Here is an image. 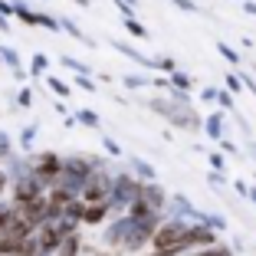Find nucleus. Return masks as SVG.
Returning a JSON list of instances; mask_svg holds the SVG:
<instances>
[{"instance_id":"ddd939ff","label":"nucleus","mask_w":256,"mask_h":256,"mask_svg":"<svg viewBox=\"0 0 256 256\" xmlns=\"http://www.w3.org/2000/svg\"><path fill=\"white\" fill-rule=\"evenodd\" d=\"M190 256H234V250L224 246V243H217V246H210V250H197V253H190Z\"/></svg>"},{"instance_id":"c756f323","label":"nucleus","mask_w":256,"mask_h":256,"mask_svg":"<svg viewBox=\"0 0 256 256\" xmlns=\"http://www.w3.org/2000/svg\"><path fill=\"white\" fill-rule=\"evenodd\" d=\"M79 4H86V0H79Z\"/></svg>"},{"instance_id":"aec40b11","label":"nucleus","mask_w":256,"mask_h":256,"mask_svg":"<svg viewBox=\"0 0 256 256\" xmlns=\"http://www.w3.org/2000/svg\"><path fill=\"white\" fill-rule=\"evenodd\" d=\"M125 82H128V86H132V89H138V86H151V82H148V79H142V76H128Z\"/></svg>"},{"instance_id":"393cba45","label":"nucleus","mask_w":256,"mask_h":256,"mask_svg":"<svg viewBox=\"0 0 256 256\" xmlns=\"http://www.w3.org/2000/svg\"><path fill=\"white\" fill-rule=\"evenodd\" d=\"M243 10H246L250 16H256V0H243Z\"/></svg>"},{"instance_id":"5701e85b","label":"nucleus","mask_w":256,"mask_h":256,"mask_svg":"<svg viewBox=\"0 0 256 256\" xmlns=\"http://www.w3.org/2000/svg\"><path fill=\"white\" fill-rule=\"evenodd\" d=\"M79 122H82V125H98V118L92 112H79Z\"/></svg>"},{"instance_id":"f257e3e1","label":"nucleus","mask_w":256,"mask_h":256,"mask_svg":"<svg viewBox=\"0 0 256 256\" xmlns=\"http://www.w3.org/2000/svg\"><path fill=\"white\" fill-rule=\"evenodd\" d=\"M188 230H190V220H174V217L164 220V224L158 226V234L151 236V250H154V253H168V256H181Z\"/></svg>"},{"instance_id":"7ed1b4c3","label":"nucleus","mask_w":256,"mask_h":256,"mask_svg":"<svg viewBox=\"0 0 256 256\" xmlns=\"http://www.w3.org/2000/svg\"><path fill=\"white\" fill-rule=\"evenodd\" d=\"M62 168H66V161H62L60 154H53V151H40V154L30 158V174L40 184H56Z\"/></svg>"},{"instance_id":"412c9836","label":"nucleus","mask_w":256,"mask_h":256,"mask_svg":"<svg viewBox=\"0 0 256 256\" xmlns=\"http://www.w3.org/2000/svg\"><path fill=\"white\" fill-rule=\"evenodd\" d=\"M0 56H4V60H7L10 66H16V53H14V50H7V46H0Z\"/></svg>"},{"instance_id":"1a4fd4ad","label":"nucleus","mask_w":256,"mask_h":256,"mask_svg":"<svg viewBox=\"0 0 256 256\" xmlns=\"http://www.w3.org/2000/svg\"><path fill=\"white\" fill-rule=\"evenodd\" d=\"M79 253V234H66L62 236V243H60V250H56V256H76Z\"/></svg>"},{"instance_id":"cd10ccee","label":"nucleus","mask_w":256,"mask_h":256,"mask_svg":"<svg viewBox=\"0 0 256 256\" xmlns=\"http://www.w3.org/2000/svg\"><path fill=\"white\" fill-rule=\"evenodd\" d=\"M246 151H250V154L256 158V142H250V144H246Z\"/></svg>"},{"instance_id":"b1692460","label":"nucleus","mask_w":256,"mask_h":256,"mask_svg":"<svg viewBox=\"0 0 256 256\" xmlns=\"http://www.w3.org/2000/svg\"><path fill=\"white\" fill-rule=\"evenodd\" d=\"M171 4H178L181 10H197V7H194V0H171Z\"/></svg>"},{"instance_id":"20e7f679","label":"nucleus","mask_w":256,"mask_h":256,"mask_svg":"<svg viewBox=\"0 0 256 256\" xmlns=\"http://www.w3.org/2000/svg\"><path fill=\"white\" fill-rule=\"evenodd\" d=\"M142 188L144 181H138V178H132V174H122V178H115V188H112V207H132V204L142 197Z\"/></svg>"},{"instance_id":"6ab92c4d","label":"nucleus","mask_w":256,"mask_h":256,"mask_svg":"<svg viewBox=\"0 0 256 256\" xmlns=\"http://www.w3.org/2000/svg\"><path fill=\"white\" fill-rule=\"evenodd\" d=\"M220 144V151H224V154H236V144L230 142V138H224V142H217Z\"/></svg>"},{"instance_id":"bb28decb","label":"nucleus","mask_w":256,"mask_h":256,"mask_svg":"<svg viewBox=\"0 0 256 256\" xmlns=\"http://www.w3.org/2000/svg\"><path fill=\"white\" fill-rule=\"evenodd\" d=\"M7 190V171H0V194Z\"/></svg>"},{"instance_id":"a878e982","label":"nucleus","mask_w":256,"mask_h":256,"mask_svg":"<svg viewBox=\"0 0 256 256\" xmlns=\"http://www.w3.org/2000/svg\"><path fill=\"white\" fill-rule=\"evenodd\" d=\"M210 184H226V178H224V174H217V171H214V174H210Z\"/></svg>"},{"instance_id":"6e6552de","label":"nucleus","mask_w":256,"mask_h":256,"mask_svg":"<svg viewBox=\"0 0 256 256\" xmlns=\"http://www.w3.org/2000/svg\"><path fill=\"white\" fill-rule=\"evenodd\" d=\"M108 210H112V204H89V207H86V217H82V224H89V226L102 224V220L108 217Z\"/></svg>"},{"instance_id":"f8f14e48","label":"nucleus","mask_w":256,"mask_h":256,"mask_svg":"<svg viewBox=\"0 0 256 256\" xmlns=\"http://www.w3.org/2000/svg\"><path fill=\"white\" fill-rule=\"evenodd\" d=\"M151 66H154V69H161V72H168V76H174V72H178V62H174V60H168V56H158V60H151Z\"/></svg>"},{"instance_id":"c85d7f7f","label":"nucleus","mask_w":256,"mask_h":256,"mask_svg":"<svg viewBox=\"0 0 256 256\" xmlns=\"http://www.w3.org/2000/svg\"><path fill=\"white\" fill-rule=\"evenodd\" d=\"M250 200L256 204V184H253V188H250Z\"/></svg>"},{"instance_id":"dca6fc26","label":"nucleus","mask_w":256,"mask_h":256,"mask_svg":"<svg viewBox=\"0 0 256 256\" xmlns=\"http://www.w3.org/2000/svg\"><path fill=\"white\" fill-rule=\"evenodd\" d=\"M217 106H220V108H230V112H236V108H234V92L220 89V96H217Z\"/></svg>"},{"instance_id":"a211bd4d","label":"nucleus","mask_w":256,"mask_h":256,"mask_svg":"<svg viewBox=\"0 0 256 256\" xmlns=\"http://www.w3.org/2000/svg\"><path fill=\"white\" fill-rule=\"evenodd\" d=\"M50 89H53L56 96H69V86H66V82H60V79H50Z\"/></svg>"},{"instance_id":"9d476101","label":"nucleus","mask_w":256,"mask_h":256,"mask_svg":"<svg viewBox=\"0 0 256 256\" xmlns=\"http://www.w3.org/2000/svg\"><path fill=\"white\" fill-rule=\"evenodd\" d=\"M171 89H174V92H184V96H188V92L194 89V82H190V76H188V72H181V69H178V72L171 76Z\"/></svg>"},{"instance_id":"39448f33","label":"nucleus","mask_w":256,"mask_h":256,"mask_svg":"<svg viewBox=\"0 0 256 256\" xmlns=\"http://www.w3.org/2000/svg\"><path fill=\"white\" fill-rule=\"evenodd\" d=\"M217 246V230H210V226L204 224H190L188 236H184V253H197V250H210Z\"/></svg>"},{"instance_id":"4468645a","label":"nucleus","mask_w":256,"mask_h":256,"mask_svg":"<svg viewBox=\"0 0 256 256\" xmlns=\"http://www.w3.org/2000/svg\"><path fill=\"white\" fill-rule=\"evenodd\" d=\"M224 86H226V92H234V96H236V92L243 89V79H240V76H234V72H226Z\"/></svg>"},{"instance_id":"2eb2a0df","label":"nucleus","mask_w":256,"mask_h":256,"mask_svg":"<svg viewBox=\"0 0 256 256\" xmlns=\"http://www.w3.org/2000/svg\"><path fill=\"white\" fill-rule=\"evenodd\" d=\"M125 30L132 33V36H138V40H144V36H148V30H144V26H142L138 20H125Z\"/></svg>"},{"instance_id":"9b49d317","label":"nucleus","mask_w":256,"mask_h":256,"mask_svg":"<svg viewBox=\"0 0 256 256\" xmlns=\"http://www.w3.org/2000/svg\"><path fill=\"white\" fill-rule=\"evenodd\" d=\"M217 53L224 56L226 62H234V66H236V62H240V53H236V50H234V46H230V43H224V40H220V43H217Z\"/></svg>"},{"instance_id":"423d86ee","label":"nucleus","mask_w":256,"mask_h":256,"mask_svg":"<svg viewBox=\"0 0 256 256\" xmlns=\"http://www.w3.org/2000/svg\"><path fill=\"white\" fill-rule=\"evenodd\" d=\"M43 188H46V184H40L36 178H33V174L20 178V181L14 184V200H16V207H20V204L36 200V197H43Z\"/></svg>"},{"instance_id":"f03ea898","label":"nucleus","mask_w":256,"mask_h":256,"mask_svg":"<svg viewBox=\"0 0 256 256\" xmlns=\"http://www.w3.org/2000/svg\"><path fill=\"white\" fill-rule=\"evenodd\" d=\"M112 188H115V181L102 171V168H96V171L82 181L79 197H82L86 204H108V200H112Z\"/></svg>"},{"instance_id":"f3484780","label":"nucleus","mask_w":256,"mask_h":256,"mask_svg":"<svg viewBox=\"0 0 256 256\" xmlns=\"http://www.w3.org/2000/svg\"><path fill=\"white\" fill-rule=\"evenodd\" d=\"M210 168H214V171H224V168H226V161H224V154H220V151H214V154H210Z\"/></svg>"},{"instance_id":"4be33fe9","label":"nucleus","mask_w":256,"mask_h":256,"mask_svg":"<svg viewBox=\"0 0 256 256\" xmlns=\"http://www.w3.org/2000/svg\"><path fill=\"white\" fill-rule=\"evenodd\" d=\"M240 79H243V89H250L256 96V76H240Z\"/></svg>"},{"instance_id":"0eeeda50","label":"nucleus","mask_w":256,"mask_h":256,"mask_svg":"<svg viewBox=\"0 0 256 256\" xmlns=\"http://www.w3.org/2000/svg\"><path fill=\"white\" fill-rule=\"evenodd\" d=\"M224 132H226V118H224V112H210L207 118H204V135L207 138H214V142H224Z\"/></svg>"}]
</instances>
